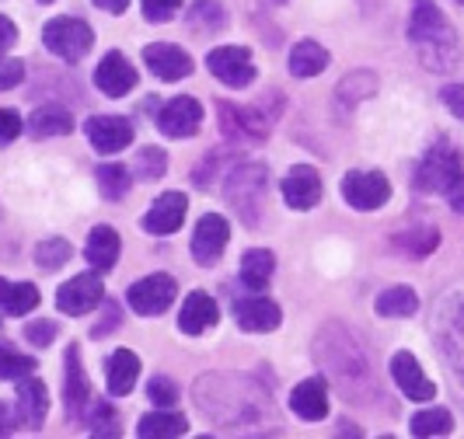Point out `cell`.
Here are the masks:
<instances>
[{
  "mask_svg": "<svg viewBox=\"0 0 464 439\" xmlns=\"http://www.w3.org/2000/svg\"><path fill=\"white\" fill-rule=\"evenodd\" d=\"M273 269H276V258H273V252H258V248H252V252L241 258V282L248 286V290H262V286H269V279H273Z\"/></svg>",
  "mask_w": 464,
  "mask_h": 439,
  "instance_id": "cell-27",
  "label": "cell"
},
{
  "mask_svg": "<svg viewBox=\"0 0 464 439\" xmlns=\"http://www.w3.org/2000/svg\"><path fill=\"white\" fill-rule=\"evenodd\" d=\"M94 84H98V91H105L109 98H122V94H130L137 88V70H133V63L122 52H109L98 63V70H94Z\"/></svg>",
  "mask_w": 464,
  "mask_h": 439,
  "instance_id": "cell-16",
  "label": "cell"
},
{
  "mask_svg": "<svg viewBox=\"0 0 464 439\" xmlns=\"http://www.w3.org/2000/svg\"><path fill=\"white\" fill-rule=\"evenodd\" d=\"M392 377H395L398 391L405 394L409 401H430V397L437 394L433 380L419 370L412 352H395V356H392Z\"/></svg>",
  "mask_w": 464,
  "mask_h": 439,
  "instance_id": "cell-17",
  "label": "cell"
},
{
  "mask_svg": "<svg viewBox=\"0 0 464 439\" xmlns=\"http://www.w3.org/2000/svg\"><path fill=\"white\" fill-rule=\"evenodd\" d=\"M373 88H377V77H373V73H367V70H360V73H349V77H343V84H339V101H346V105H356V101L371 98Z\"/></svg>",
  "mask_w": 464,
  "mask_h": 439,
  "instance_id": "cell-36",
  "label": "cell"
},
{
  "mask_svg": "<svg viewBox=\"0 0 464 439\" xmlns=\"http://www.w3.org/2000/svg\"><path fill=\"white\" fill-rule=\"evenodd\" d=\"M419 310V297L412 293V286H392L377 297V314L384 318H412Z\"/></svg>",
  "mask_w": 464,
  "mask_h": 439,
  "instance_id": "cell-29",
  "label": "cell"
},
{
  "mask_svg": "<svg viewBox=\"0 0 464 439\" xmlns=\"http://www.w3.org/2000/svg\"><path fill=\"white\" fill-rule=\"evenodd\" d=\"M461 4H464V0H461Z\"/></svg>",
  "mask_w": 464,
  "mask_h": 439,
  "instance_id": "cell-52",
  "label": "cell"
},
{
  "mask_svg": "<svg viewBox=\"0 0 464 439\" xmlns=\"http://www.w3.org/2000/svg\"><path fill=\"white\" fill-rule=\"evenodd\" d=\"M182 7V0H143V18L147 22H168L175 18Z\"/></svg>",
  "mask_w": 464,
  "mask_h": 439,
  "instance_id": "cell-42",
  "label": "cell"
},
{
  "mask_svg": "<svg viewBox=\"0 0 464 439\" xmlns=\"http://www.w3.org/2000/svg\"><path fill=\"white\" fill-rule=\"evenodd\" d=\"M175 293H179V286H175V279L158 272V276H147L133 282L130 286V293H126V301L130 307L143 314V318H154V314H164L171 303H175Z\"/></svg>",
  "mask_w": 464,
  "mask_h": 439,
  "instance_id": "cell-7",
  "label": "cell"
},
{
  "mask_svg": "<svg viewBox=\"0 0 464 439\" xmlns=\"http://www.w3.org/2000/svg\"><path fill=\"white\" fill-rule=\"evenodd\" d=\"M220 129L224 137L234 139V143H256V139H266L273 119H266L258 109H237V105H227L220 101Z\"/></svg>",
  "mask_w": 464,
  "mask_h": 439,
  "instance_id": "cell-8",
  "label": "cell"
},
{
  "mask_svg": "<svg viewBox=\"0 0 464 439\" xmlns=\"http://www.w3.org/2000/svg\"><path fill=\"white\" fill-rule=\"evenodd\" d=\"M35 370V359L24 356L18 348L11 346H0V380H22L28 373Z\"/></svg>",
  "mask_w": 464,
  "mask_h": 439,
  "instance_id": "cell-38",
  "label": "cell"
},
{
  "mask_svg": "<svg viewBox=\"0 0 464 439\" xmlns=\"http://www.w3.org/2000/svg\"><path fill=\"white\" fill-rule=\"evenodd\" d=\"M224 192H227V203L234 206V213L248 227H256L262 196H266V167L262 164H237V167H231L227 182H224Z\"/></svg>",
  "mask_w": 464,
  "mask_h": 439,
  "instance_id": "cell-3",
  "label": "cell"
},
{
  "mask_svg": "<svg viewBox=\"0 0 464 439\" xmlns=\"http://www.w3.org/2000/svg\"><path fill=\"white\" fill-rule=\"evenodd\" d=\"M290 408L304 422H322L328 415V384L322 377H307L290 394Z\"/></svg>",
  "mask_w": 464,
  "mask_h": 439,
  "instance_id": "cell-21",
  "label": "cell"
},
{
  "mask_svg": "<svg viewBox=\"0 0 464 439\" xmlns=\"http://www.w3.org/2000/svg\"><path fill=\"white\" fill-rule=\"evenodd\" d=\"M339 188H343V199L360 213L381 209L392 199V182L381 171H349Z\"/></svg>",
  "mask_w": 464,
  "mask_h": 439,
  "instance_id": "cell-5",
  "label": "cell"
},
{
  "mask_svg": "<svg viewBox=\"0 0 464 439\" xmlns=\"http://www.w3.org/2000/svg\"><path fill=\"white\" fill-rule=\"evenodd\" d=\"M43 43L53 56L67 60V63H77L84 60L94 46V32L81 18H53V22L43 28Z\"/></svg>",
  "mask_w": 464,
  "mask_h": 439,
  "instance_id": "cell-4",
  "label": "cell"
},
{
  "mask_svg": "<svg viewBox=\"0 0 464 439\" xmlns=\"http://www.w3.org/2000/svg\"><path fill=\"white\" fill-rule=\"evenodd\" d=\"M447 356H450V363H454L458 373L464 377V307H461V314L454 318L450 335H447Z\"/></svg>",
  "mask_w": 464,
  "mask_h": 439,
  "instance_id": "cell-41",
  "label": "cell"
},
{
  "mask_svg": "<svg viewBox=\"0 0 464 439\" xmlns=\"http://www.w3.org/2000/svg\"><path fill=\"white\" fill-rule=\"evenodd\" d=\"M234 318H237V324L245 331H273L283 321L276 303L269 301V297H262V293H256V290H252V297H237L234 301Z\"/></svg>",
  "mask_w": 464,
  "mask_h": 439,
  "instance_id": "cell-19",
  "label": "cell"
},
{
  "mask_svg": "<svg viewBox=\"0 0 464 439\" xmlns=\"http://www.w3.org/2000/svg\"><path fill=\"white\" fill-rule=\"evenodd\" d=\"M46 4H49V0H46Z\"/></svg>",
  "mask_w": 464,
  "mask_h": 439,
  "instance_id": "cell-51",
  "label": "cell"
},
{
  "mask_svg": "<svg viewBox=\"0 0 464 439\" xmlns=\"http://www.w3.org/2000/svg\"><path fill=\"white\" fill-rule=\"evenodd\" d=\"M46 412H49L46 384L35 380L32 373L22 377V384H18V401H14V418L22 422L24 429H39L43 418H46Z\"/></svg>",
  "mask_w": 464,
  "mask_h": 439,
  "instance_id": "cell-20",
  "label": "cell"
},
{
  "mask_svg": "<svg viewBox=\"0 0 464 439\" xmlns=\"http://www.w3.org/2000/svg\"><path fill=\"white\" fill-rule=\"evenodd\" d=\"M24 339L32 342V346L46 348L53 339H56V324L53 321H32L28 328H24Z\"/></svg>",
  "mask_w": 464,
  "mask_h": 439,
  "instance_id": "cell-43",
  "label": "cell"
},
{
  "mask_svg": "<svg viewBox=\"0 0 464 439\" xmlns=\"http://www.w3.org/2000/svg\"><path fill=\"white\" fill-rule=\"evenodd\" d=\"M94 303H102V279L94 276V272L73 276L67 286H60V293H56V307H60L63 314H70V318L94 310Z\"/></svg>",
  "mask_w": 464,
  "mask_h": 439,
  "instance_id": "cell-13",
  "label": "cell"
},
{
  "mask_svg": "<svg viewBox=\"0 0 464 439\" xmlns=\"http://www.w3.org/2000/svg\"><path fill=\"white\" fill-rule=\"evenodd\" d=\"M11 433V425H7V408L0 405V436H7Z\"/></svg>",
  "mask_w": 464,
  "mask_h": 439,
  "instance_id": "cell-50",
  "label": "cell"
},
{
  "mask_svg": "<svg viewBox=\"0 0 464 439\" xmlns=\"http://www.w3.org/2000/svg\"><path fill=\"white\" fill-rule=\"evenodd\" d=\"M0 307L7 314H28L39 307V290L32 282H7L0 279Z\"/></svg>",
  "mask_w": 464,
  "mask_h": 439,
  "instance_id": "cell-28",
  "label": "cell"
},
{
  "mask_svg": "<svg viewBox=\"0 0 464 439\" xmlns=\"http://www.w3.org/2000/svg\"><path fill=\"white\" fill-rule=\"evenodd\" d=\"M328 67V49L304 39L297 46L290 49V73L294 77H318L322 70Z\"/></svg>",
  "mask_w": 464,
  "mask_h": 439,
  "instance_id": "cell-25",
  "label": "cell"
},
{
  "mask_svg": "<svg viewBox=\"0 0 464 439\" xmlns=\"http://www.w3.org/2000/svg\"><path fill=\"white\" fill-rule=\"evenodd\" d=\"M188 24L203 32H220L227 24V11L220 7V0H196L188 7Z\"/></svg>",
  "mask_w": 464,
  "mask_h": 439,
  "instance_id": "cell-32",
  "label": "cell"
},
{
  "mask_svg": "<svg viewBox=\"0 0 464 439\" xmlns=\"http://www.w3.org/2000/svg\"><path fill=\"white\" fill-rule=\"evenodd\" d=\"M409 39L412 46L419 49L422 63L430 70H443L454 67L458 60V35L450 22L443 18V11L433 4V0H416V11H412V22H409Z\"/></svg>",
  "mask_w": 464,
  "mask_h": 439,
  "instance_id": "cell-1",
  "label": "cell"
},
{
  "mask_svg": "<svg viewBox=\"0 0 464 439\" xmlns=\"http://www.w3.org/2000/svg\"><path fill=\"white\" fill-rule=\"evenodd\" d=\"M24 77V67L18 60H0V91H11V88H18Z\"/></svg>",
  "mask_w": 464,
  "mask_h": 439,
  "instance_id": "cell-44",
  "label": "cell"
},
{
  "mask_svg": "<svg viewBox=\"0 0 464 439\" xmlns=\"http://www.w3.org/2000/svg\"><path fill=\"white\" fill-rule=\"evenodd\" d=\"M188 433V422L182 415H171L168 408L154 412V415H143L137 425V436L143 439H175V436H186Z\"/></svg>",
  "mask_w": 464,
  "mask_h": 439,
  "instance_id": "cell-26",
  "label": "cell"
},
{
  "mask_svg": "<svg viewBox=\"0 0 464 439\" xmlns=\"http://www.w3.org/2000/svg\"><path fill=\"white\" fill-rule=\"evenodd\" d=\"M416 188L426 196H443L454 213H464V157L458 154V147H430L416 171Z\"/></svg>",
  "mask_w": 464,
  "mask_h": 439,
  "instance_id": "cell-2",
  "label": "cell"
},
{
  "mask_svg": "<svg viewBox=\"0 0 464 439\" xmlns=\"http://www.w3.org/2000/svg\"><path fill=\"white\" fill-rule=\"evenodd\" d=\"M88 422H92L94 436H119L116 412H112L105 401H92V408H88Z\"/></svg>",
  "mask_w": 464,
  "mask_h": 439,
  "instance_id": "cell-39",
  "label": "cell"
},
{
  "mask_svg": "<svg viewBox=\"0 0 464 439\" xmlns=\"http://www.w3.org/2000/svg\"><path fill=\"white\" fill-rule=\"evenodd\" d=\"M186 213H188V199L182 196V192H164L161 199L147 209V216H143V231L158 234V237H168V234H175L179 227H182Z\"/></svg>",
  "mask_w": 464,
  "mask_h": 439,
  "instance_id": "cell-15",
  "label": "cell"
},
{
  "mask_svg": "<svg viewBox=\"0 0 464 439\" xmlns=\"http://www.w3.org/2000/svg\"><path fill=\"white\" fill-rule=\"evenodd\" d=\"M199 122H203V105L196 98H186V94L182 98H171L161 112H158V126H161L164 137L171 139L192 137L199 129Z\"/></svg>",
  "mask_w": 464,
  "mask_h": 439,
  "instance_id": "cell-11",
  "label": "cell"
},
{
  "mask_svg": "<svg viewBox=\"0 0 464 439\" xmlns=\"http://www.w3.org/2000/svg\"><path fill=\"white\" fill-rule=\"evenodd\" d=\"M116 321H119V307H116V303H105V321L98 324L92 335H94V339H102V335H105V331H109Z\"/></svg>",
  "mask_w": 464,
  "mask_h": 439,
  "instance_id": "cell-48",
  "label": "cell"
},
{
  "mask_svg": "<svg viewBox=\"0 0 464 439\" xmlns=\"http://www.w3.org/2000/svg\"><path fill=\"white\" fill-rule=\"evenodd\" d=\"M231 241V224L220 216V213H207L199 224H196V234H192V254L199 265H213L224 248Z\"/></svg>",
  "mask_w": 464,
  "mask_h": 439,
  "instance_id": "cell-9",
  "label": "cell"
},
{
  "mask_svg": "<svg viewBox=\"0 0 464 439\" xmlns=\"http://www.w3.org/2000/svg\"><path fill=\"white\" fill-rule=\"evenodd\" d=\"M440 98H443V105H447L450 116L464 119V84H447V88L440 91Z\"/></svg>",
  "mask_w": 464,
  "mask_h": 439,
  "instance_id": "cell-45",
  "label": "cell"
},
{
  "mask_svg": "<svg viewBox=\"0 0 464 439\" xmlns=\"http://www.w3.org/2000/svg\"><path fill=\"white\" fill-rule=\"evenodd\" d=\"M84 254H88V262H92L98 272H109L119 258V234L112 227H94Z\"/></svg>",
  "mask_w": 464,
  "mask_h": 439,
  "instance_id": "cell-24",
  "label": "cell"
},
{
  "mask_svg": "<svg viewBox=\"0 0 464 439\" xmlns=\"http://www.w3.org/2000/svg\"><path fill=\"white\" fill-rule=\"evenodd\" d=\"M164 171H168V157H164L161 147H143L133 161V175L140 182H158V178H164Z\"/></svg>",
  "mask_w": 464,
  "mask_h": 439,
  "instance_id": "cell-35",
  "label": "cell"
},
{
  "mask_svg": "<svg viewBox=\"0 0 464 439\" xmlns=\"http://www.w3.org/2000/svg\"><path fill=\"white\" fill-rule=\"evenodd\" d=\"M14 43H18V28H14V24H11L7 18H4V14H0V56H4V52H7L11 46H14Z\"/></svg>",
  "mask_w": 464,
  "mask_h": 439,
  "instance_id": "cell-47",
  "label": "cell"
},
{
  "mask_svg": "<svg viewBox=\"0 0 464 439\" xmlns=\"http://www.w3.org/2000/svg\"><path fill=\"white\" fill-rule=\"evenodd\" d=\"M84 133L92 139V147L98 154H119L133 143V126L119 116H94L88 119Z\"/></svg>",
  "mask_w": 464,
  "mask_h": 439,
  "instance_id": "cell-12",
  "label": "cell"
},
{
  "mask_svg": "<svg viewBox=\"0 0 464 439\" xmlns=\"http://www.w3.org/2000/svg\"><path fill=\"white\" fill-rule=\"evenodd\" d=\"M140 377V359L137 352H130V348H116L112 356H109V367H105V380H109V391L122 397V394L133 391V384H137Z\"/></svg>",
  "mask_w": 464,
  "mask_h": 439,
  "instance_id": "cell-23",
  "label": "cell"
},
{
  "mask_svg": "<svg viewBox=\"0 0 464 439\" xmlns=\"http://www.w3.org/2000/svg\"><path fill=\"white\" fill-rule=\"evenodd\" d=\"M437 244H440V234L433 231V227H416V231H405L395 237V248H401L412 258H426Z\"/></svg>",
  "mask_w": 464,
  "mask_h": 439,
  "instance_id": "cell-33",
  "label": "cell"
},
{
  "mask_svg": "<svg viewBox=\"0 0 464 439\" xmlns=\"http://www.w3.org/2000/svg\"><path fill=\"white\" fill-rule=\"evenodd\" d=\"M28 129H32V137H39V139L63 137V133L73 129V119H70V112H63V109H39L35 116L28 119Z\"/></svg>",
  "mask_w": 464,
  "mask_h": 439,
  "instance_id": "cell-31",
  "label": "cell"
},
{
  "mask_svg": "<svg viewBox=\"0 0 464 439\" xmlns=\"http://www.w3.org/2000/svg\"><path fill=\"white\" fill-rule=\"evenodd\" d=\"M102 11H109V14H122L126 7H130V0H94Z\"/></svg>",
  "mask_w": 464,
  "mask_h": 439,
  "instance_id": "cell-49",
  "label": "cell"
},
{
  "mask_svg": "<svg viewBox=\"0 0 464 439\" xmlns=\"http://www.w3.org/2000/svg\"><path fill=\"white\" fill-rule=\"evenodd\" d=\"M207 67L227 88H248L256 81V63H252V52L245 46H217L207 56Z\"/></svg>",
  "mask_w": 464,
  "mask_h": 439,
  "instance_id": "cell-6",
  "label": "cell"
},
{
  "mask_svg": "<svg viewBox=\"0 0 464 439\" xmlns=\"http://www.w3.org/2000/svg\"><path fill=\"white\" fill-rule=\"evenodd\" d=\"M147 397L158 405V408H175L179 405V387L168 380V377H154L147 384Z\"/></svg>",
  "mask_w": 464,
  "mask_h": 439,
  "instance_id": "cell-40",
  "label": "cell"
},
{
  "mask_svg": "<svg viewBox=\"0 0 464 439\" xmlns=\"http://www.w3.org/2000/svg\"><path fill=\"white\" fill-rule=\"evenodd\" d=\"M18 133H22V116L11 109H0V143H11Z\"/></svg>",
  "mask_w": 464,
  "mask_h": 439,
  "instance_id": "cell-46",
  "label": "cell"
},
{
  "mask_svg": "<svg viewBox=\"0 0 464 439\" xmlns=\"http://www.w3.org/2000/svg\"><path fill=\"white\" fill-rule=\"evenodd\" d=\"M63 367H67V373H63V405H67V412L73 418H84L88 408H92L94 394L92 384H88V373L81 367V348H67V363Z\"/></svg>",
  "mask_w": 464,
  "mask_h": 439,
  "instance_id": "cell-10",
  "label": "cell"
},
{
  "mask_svg": "<svg viewBox=\"0 0 464 439\" xmlns=\"http://www.w3.org/2000/svg\"><path fill=\"white\" fill-rule=\"evenodd\" d=\"M143 60H147L150 73L161 77V81H182V77H188L196 70V63H192V56H188L186 49L168 46V43L147 46L143 49Z\"/></svg>",
  "mask_w": 464,
  "mask_h": 439,
  "instance_id": "cell-18",
  "label": "cell"
},
{
  "mask_svg": "<svg viewBox=\"0 0 464 439\" xmlns=\"http://www.w3.org/2000/svg\"><path fill=\"white\" fill-rule=\"evenodd\" d=\"M283 199H286V206L301 209V213L318 206V199H322V178H318V171L307 167V164L290 167L286 178H283Z\"/></svg>",
  "mask_w": 464,
  "mask_h": 439,
  "instance_id": "cell-14",
  "label": "cell"
},
{
  "mask_svg": "<svg viewBox=\"0 0 464 439\" xmlns=\"http://www.w3.org/2000/svg\"><path fill=\"white\" fill-rule=\"evenodd\" d=\"M70 262V244L63 237H49L43 241L39 248H35V265L43 269V272H56L60 265H67Z\"/></svg>",
  "mask_w": 464,
  "mask_h": 439,
  "instance_id": "cell-37",
  "label": "cell"
},
{
  "mask_svg": "<svg viewBox=\"0 0 464 439\" xmlns=\"http://www.w3.org/2000/svg\"><path fill=\"white\" fill-rule=\"evenodd\" d=\"M217 318H220V310H217L213 297H207V293H188L182 310H179V328L186 335H203V331H209L217 324Z\"/></svg>",
  "mask_w": 464,
  "mask_h": 439,
  "instance_id": "cell-22",
  "label": "cell"
},
{
  "mask_svg": "<svg viewBox=\"0 0 464 439\" xmlns=\"http://www.w3.org/2000/svg\"><path fill=\"white\" fill-rule=\"evenodd\" d=\"M454 429V418L447 408H430L412 415V436H447Z\"/></svg>",
  "mask_w": 464,
  "mask_h": 439,
  "instance_id": "cell-34",
  "label": "cell"
},
{
  "mask_svg": "<svg viewBox=\"0 0 464 439\" xmlns=\"http://www.w3.org/2000/svg\"><path fill=\"white\" fill-rule=\"evenodd\" d=\"M94 182H98V192L109 199V203H119L130 186H133V178H130V171L122 167V164H102L98 171H94Z\"/></svg>",
  "mask_w": 464,
  "mask_h": 439,
  "instance_id": "cell-30",
  "label": "cell"
}]
</instances>
